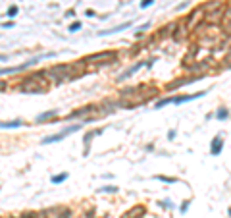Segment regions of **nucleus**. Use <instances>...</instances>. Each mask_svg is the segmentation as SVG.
Here are the masks:
<instances>
[{
  "label": "nucleus",
  "instance_id": "34",
  "mask_svg": "<svg viewBox=\"0 0 231 218\" xmlns=\"http://www.w3.org/2000/svg\"><path fill=\"white\" fill-rule=\"evenodd\" d=\"M2 27H4V29H10V27H14V21H4V23H2Z\"/></svg>",
  "mask_w": 231,
  "mask_h": 218
},
{
  "label": "nucleus",
  "instance_id": "17",
  "mask_svg": "<svg viewBox=\"0 0 231 218\" xmlns=\"http://www.w3.org/2000/svg\"><path fill=\"white\" fill-rule=\"evenodd\" d=\"M131 27V21H127V23H121V25H116L114 29H108V31H100L98 35H112V33H118V31H123V29Z\"/></svg>",
  "mask_w": 231,
  "mask_h": 218
},
{
  "label": "nucleus",
  "instance_id": "3",
  "mask_svg": "<svg viewBox=\"0 0 231 218\" xmlns=\"http://www.w3.org/2000/svg\"><path fill=\"white\" fill-rule=\"evenodd\" d=\"M204 18H206V12L199 6V8H194L193 12L185 18V27L189 29V31H194L200 23H204Z\"/></svg>",
  "mask_w": 231,
  "mask_h": 218
},
{
  "label": "nucleus",
  "instance_id": "16",
  "mask_svg": "<svg viewBox=\"0 0 231 218\" xmlns=\"http://www.w3.org/2000/svg\"><path fill=\"white\" fill-rule=\"evenodd\" d=\"M65 137L64 131H60V133H56V135H48V137H44L42 139V145H48V143H58V141H62Z\"/></svg>",
  "mask_w": 231,
  "mask_h": 218
},
{
  "label": "nucleus",
  "instance_id": "18",
  "mask_svg": "<svg viewBox=\"0 0 231 218\" xmlns=\"http://www.w3.org/2000/svg\"><path fill=\"white\" fill-rule=\"evenodd\" d=\"M187 33H189V29L185 27V23H183V25H179V27H177L175 33H173V39H175V41H183V39L187 37Z\"/></svg>",
  "mask_w": 231,
  "mask_h": 218
},
{
  "label": "nucleus",
  "instance_id": "15",
  "mask_svg": "<svg viewBox=\"0 0 231 218\" xmlns=\"http://www.w3.org/2000/svg\"><path fill=\"white\" fill-rule=\"evenodd\" d=\"M223 6H225V2H223V0H210V2L202 4L200 8H202L206 14H210V12H214V10H218V8H223Z\"/></svg>",
  "mask_w": 231,
  "mask_h": 218
},
{
  "label": "nucleus",
  "instance_id": "37",
  "mask_svg": "<svg viewBox=\"0 0 231 218\" xmlns=\"http://www.w3.org/2000/svg\"><path fill=\"white\" fill-rule=\"evenodd\" d=\"M75 16V10H68V12H65V18H73Z\"/></svg>",
  "mask_w": 231,
  "mask_h": 218
},
{
  "label": "nucleus",
  "instance_id": "25",
  "mask_svg": "<svg viewBox=\"0 0 231 218\" xmlns=\"http://www.w3.org/2000/svg\"><path fill=\"white\" fill-rule=\"evenodd\" d=\"M118 191V185H104L98 189V193H116Z\"/></svg>",
  "mask_w": 231,
  "mask_h": 218
},
{
  "label": "nucleus",
  "instance_id": "20",
  "mask_svg": "<svg viewBox=\"0 0 231 218\" xmlns=\"http://www.w3.org/2000/svg\"><path fill=\"white\" fill-rule=\"evenodd\" d=\"M50 212H54L56 218H71L73 216V212L69 209H54V210H50Z\"/></svg>",
  "mask_w": 231,
  "mask_h": 218
},
{
  "label": "nucleus",
  "instance_id": "21",
  "mask_svg": "<svg viewBox=\"0 0 231 218\" xmlns=\"http://www.w3.org/2000/svg\"><path fill=\"white\" fill-rule=\"evenodd\" d=\"M19 125H25V122H21V120H12V122H2V130H12V127H19Z\"/></svg>",
  "mask_w": 231,
  "mask_h": 218
},
{
  "label": "nucleus",
  "instance_id": "14",
  "mask_svg": "<svg viewBox=\"0 0 231 218\" xmlns=\"http://www.w3.org/2000/svg\"><path fill=\"white\" fill-rule=\"evenodd\" d=\"M144 214H146V209H144L143 205H137L135 209L127 210V212H125L121 218H141V216H144Z\"/></svg>",
  "mask_w": 231,
  "mask_h": 218
},
{
  "label": "nucleus",
  "instance_id": "40",
  "mask_svg": "<svg viewBox=\"0 0 231 218\" xmlns=\"http://www.w3.org/2000/svg\"><path fill=\"white\" fill-rule=\"evenodd\" d=\"M229 48H231V47H229Z\"/></svg>",
  "mask_w": 231,
  "mask_h": 218
},
{
  "label": "nucleus",
  "instance_id": "38",
  "mask_svg": "<svg viewBox=\"0 0 231 218\" xmlns=\"http://www.w3.org/2000/svg\"><path fill=\"white\" fill-rule=\"evenodd\" d=\"M41 218H48V216H46V212H42V214H41Z\"/></svg>",
  "mask_w": 231,
  "mask_h": 218
},
{
  "label": "nucleus",
  "instance_id": "22",
  "mask_svg": "<svg viewBox=\"0 0 231 218\" xmlns=\"http://www.w3.org/2000/svg\"><path fill=\"white\" fill-rule=\"evenodd\" d=\"M214 116L218 118V120H227V118H229V110H227V108H218L216 110V114H214Z\"/></svg>",
  "mask_w": 231,
  "mask_h": 218
},
{
  "label": "nucleus",
  "instance_id": "28",
  "mask_svg": "<svg viewBox=\"0 0 231 218\" xmlns=\"http://www.w3.org/2000/svg\"><path fill=\"white\" fill-rule=\"evenodd\" d=\"M148 27H150V23H148V21H146V23H143V25H141V27L137 29V33H135V35H137V37H141V35H143V33L146 31Z\"/></svg>",
  "mask_w": 231,
  "mask_h": 218
},
{
  "label": "nucleus",
  "instance_id": "26",
  "mask_svg": "<svg viewBox=\"0 0 231 218\" xmlns=\"http://www.w3.org/2000/svg\"><path fill=\"white\" fill-rule=\"evenodd\" d=\"M156 178V180H160V181H166V183H175V178H170V176H160V174H158V176H154Z\"/></svg>",
  "mask_w": 231,
  "mask_h": 218
},
{
  "label": "nucleus",
  "instance_id": "33",
  "mask_svg": "<svg viewBox=\"0 0 231 218\" xmlns=\"http://www.w3.org/2000/svg\"><path fill=\"white\" fill-rule=\"evenodd\" d=\"M189 205H191V201H185V203L181 205V212H183V214L187 212V209H189Z\"/></svg>",
  "mask_w": 231,
  "mask_h": 218
},
{
  "label": "nucleus",
  "instance_id": "11",
  "mask_svg": "<svg viewBox=\"0 0 231 218\" xmlns=\"http://www.w3.org/2000/svg\"><path fill=\"white\" fill-rule=\"evenodd\" d=\"M177 27H179V23H175V21H171V23H168L166 27H162L160 31L156 33V39H162V41H164L166 37L173 35V29H177Z\"/></svg>",
  "mask_w": 231,
  "mask_h": 218
},
{
  "label": "nucleus",
  "instance_id": "31",
  "mask_svg": "<svg viewBox=\"0 0 231 218\" xmlns=\"http://www.w3.org/2000/svg\"><path fill=\"white\" fill-rule=\"evenodd\" d=\"M79 29H81V21H73V23L69 25V31L73 33V31H79Z\"/></svg>",
  "mask_w": 231,
  "mask_h": 218
},
{
  "label": "nucleus",
  "instance_id": "35",
  "mask_svg": "<svg viewBox=\"0 0 231 218\" xmlns=\"http://www.w3.org/2000/svg\"><path fill=\"white\" fill-rule=\"evenodd\" d=\"M168 139H175V130H170V131H168Z\"/></svg>",
  "mask_w": 231,
  "mask_h": 218
},
{
  "label": "nucleus",
  "instance_id": "30",
  "mask_svg": "<svg viewBox=\"0 0 231 218\" xmlns=\"http://www.w3.org/2000/svg\"><path fill=\"white\" fill-rule=\"evenodd\" d=\"M21 218H41V214L39 212H23Z\"/></svg>",
  "mask_w": 231,
  "mask_h": 218
},
{
  "label": "nucleus",
  "instance_id": "1",
  "mask_svg": "<svg viewBox=\"0 0 231 218\" xmlns=\"http://www.w3.org/2000/svg\"><path fill=\"white\" fill-rule=\"evenodd\" d=\"M46 75V70H41L37 74H31L29 77H25L23 81L18 83V89L23 91V93H31V95H39V93H44L46 87H48V81L44 77Z\"/></svg>",
  "mask_w": 231,
  "mask_h": 218
},
{
  "label": "nucleus",
  "instance_id": "13",
  "mask_svg": "<svg viewBox=\"0 0 231 218\" xmlns=\"http://www.w3.org/2000/svg\"><path fill=\"white\" fill-rule=\"evenodd\" d=\"M199 50H200L199 45H193V47L189 48V52L183 56V68H185V66H189V64H193V62H194V56L199 54Z\"/></svg>",
  "mask_w": 231,
  "mask_h": 218
},
{
  "label": "nucleus",
  "instance_id": "5",
  "mask_svg": "<svg viewBox=\"0 0 231 218\" xmlns=\"http://www.w3.org/2000/svg\"><path fill=\"white\" fill-rule=\"evenodd\" d=\"M225 8H227V6H223V8H218V10H214V12H210V14H206V18H204V23H208V25H220V23H223Z\"/></svg>",
  "mask_w": 231,
  "mask_h": 218
},
{
  "label": "nucleus",
  "instance_id": "39",
  "mask_svg": "<svg viewBox=\"0 0 231 218\" xmlns=\"http://www.w3.org/2000/svg\"><path fill=\"white\" fill-rule=\"evenodd\" d=\"M10 218H12V216H10Z\"/></svg>",
  "mask_w": 231,
  "mask_h": 218
},
{
  "label": "nucleus",
  "instance_id": "4",
  "mask_svg": "<svg viewBox=\"0 0 231 218\" xmlns=\"http://www.w3.org/2000/svg\"><path fill=\"white\" fill-rule=\"evenodd\" d=\"M202 77H204V74H200V75H185V77L171 79L170 83L166 85V89H168V91H173V89H181V87H185V85H189V83H194V81H200Z\"/></svg>",
  "mask_w": 231,
  "mask_h": 218
},
{
  "label": "nucleus",
  "instance_id": "10",
  "mask_svg": "<svg viewBox=\"0 0 231 218\" xmlns=\"http://www.w3.org/2000/svg\"><path fill=\"white\" fill-rule=\"evenodd\" d=\"M222 149H223V137L222 135H216L212 139V145H210V154H212V156H218V154L222 153Z\"/></svg>",
  "mask_w": 231,
  "mask_h": 218
},
{
  "label": "nucleus",
  "instance_id": "2",
  "mask_svg": "<svg viewBox=\"0 0 231 218\" xmlns=\"http://www.w3.org/2000/svg\"><path fill=\"white\" fill-rule=\"evenodd\" d=\"M118 58V52L116 50H104V52H96V54H91L87 58H83L85 64H112V62Z\"/></svg>",
  "mask_w": 231,
  "mask_h": 218
},
{
  "label": "nucleus",
  "instance_id": "29",
  "mask_svg": "<svg viewBox=\"0 0 231 218\" xmlns=\"http://www.w3.org/2000/svg\"><path fill=\"white\" fill-rule=\"evenodd\" d=\"M15 14H18V6H10L8 12H6V16H8V18H14Z\"/></svg>",
  "mask_w": 231,
  "mask_h": 218
},
{
  "label": "nucleus",
  "instance_id": "24",
  "mask_svg": "<svg viewBox=\"0 0 231 218\" xmlns=\"http://www.w3.org/2000/svg\"><path fill=\"white\" fill-rule=\"evenodd\" d=\"M173 102V97H164V98H160V101L154 104L156 108H162V106H168V104H171Z\"/></svg>",
  "mask_w": 231,
  "mask_h": 218
},
{
  "label": "nucleus",
  "instance_id": "6",
  "mask_svg": "<svg viewBox=\"0 0 231 218\" xmlns=\"http://www.w3.org/2000/svg\"><path fill=\"white\" fill-rule=\"evenodd\" d=\"M96 110H100L98 106H94V104H87V106H81V108H77V110H73V112H69L68 116V120H73V118H81V116H89V114H92V112H96Z\"/></svg>",
  "mask_w": 231,
  "mask_h": 218
},
{
  "label": "nucleus",
  "instance_id": "27",
  "mask_svg": "<svg viewBox=\"0 0 231 218\" xmlns=\"http://www.w3.org/2000/svg\"><path fill=\"white\" fill-rule=\"evenodd\" d=\"M220 68H231V48H229V52H227V56L223 58V62H222Z\"/></svg>",
  "mask_w": 231,
  "mask_h": 218
},
{
  "label": "nucleus",
  "instance_id": "8",
  "mask_svg": "<svg viewBox=\"0 0 231 218\" xmlns=\"http://www.w3.org/2000/svg\"><path fill=\"white\" fill-rule=\"evenodd\" d=\"M143 66H146V62H137V64L129 66L123 74H120V77H116V81H125V79H129L131 75H135V74H137V70H141Z\"/></svg>",
  "mask_w": 231,
  "mask_h": 218
},
{
  "label": "nucleus",
  "instance_id": "12",
  "mask_svg": "<svg viewBox=\"0 0 231 218\" xmlns=\"http://www.w3.org/2000/svg\"><path fill=\"white\" fill-rule=\"evenodd\" d=\"M102 133V127L100 130H91V131H87L85 133V137H83V145H85V156L89 154V147H91V141H92V137H96V135H100Z\"/></svg>",
  "mask_w": 231,
  "mask_h": 218
},
{
  "label": "nucleus",
  "instance_id": "19",
  "mask_svg": "<svg viewBox=\"0 0 231 218\" xmlns=\"http://www.w3.org/2000/svg\"><path fill=\"white\" fill-rule=\"evenodd\" d=\"M56 116V110H48V112H42V114H39L37 116V124H44V122H48L50 118Z\"/></svg>",
  "mask_w": 231,
  "mask_h": 218
},
{
  "label": "nucleus",
  "instance_id": "7",
  "mask_svg": "<svg viewBox=\"0 0 231 218\" xmlns=\"http://www.w3.org/2000/svg\"><path fill=\"white\" fill-rule=\"evenodd\" d=\"M210 68V62L208 60H202V62H193V64H189V66H185V70L189 71L191 75H200V74H204V71Z\"/></svg>",
  "mask_w": 231,
  "mask_h": 218
},
{
  "label": "nucleus",
  "instance_id": "23",
  "mask_svg": "<svg viewBox=\"0 0 231 218\" xmlns=\"http://www.w3.org/2000/svg\"><path fill=\"white\" fill-rule=\"evenodd\" d=\"M68 176H69V174H68V172H62V174H58V176H52V183H62V181H65V180H68Z\"/></svg>",
  "mask_w": 231,
  "mask_h": 218
},
{
  "label": "nucleus",
  "instance_id": "9",
  "mask_svg": "<svg viewBox=\"0 0 231 218\" xmlns=\"http://www.w3.org/2000/svg\"><path fill=\"white\" fill-rule=\"evenodd\" d=\"M206 95V91H199L194 95H179V97H173V104H183V102H189V101H194V98H200Z\"/></svg>",
  "mask_w": 231,
  "mask_h": 218
},
{
  "label": "nucleus",
  "instance_id": "36",
  "mask_svg": "<svg viewBox=\"0 0 231 218\" xmlns=\"http://www.w3.org/2000/svg\"><path fill=\"white\" fill-rule=\"evenodd\" d=\"M85 16H87V18H96V14H94L92 10H87V12H85Z\"/></svg>",
  "mask_w": 231,
  "mask_h": 218
},
{
  "label": "nucleus",
  "instance_id": "32",
  "mask_svg": "<svg viewBox=\"0 0 231 218\" xmlns=\"http://www.w3.org/2000/svg\"><path fill=\"white\" fill-rule=\"evenodd\" d=\"M152 4H154V0H143L141 2V8H150Z\"/></svg>",
  "mask_w": 231,
  "mask_h": 218
}]
</instances>
